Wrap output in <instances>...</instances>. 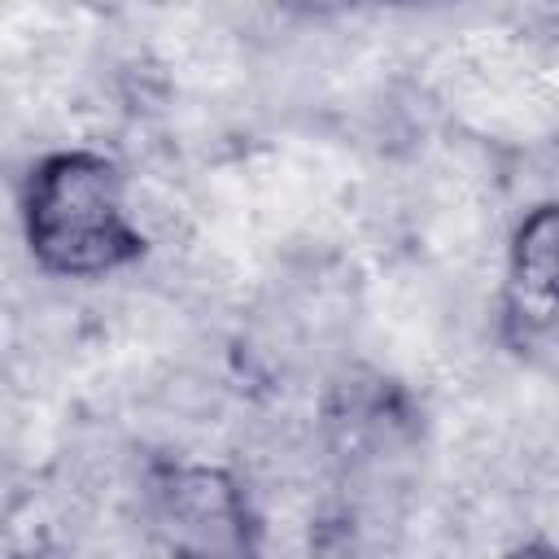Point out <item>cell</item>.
Returning <instances> with one entry per match:
<instances>
[{"instance_id": "1", "label": "cell", "mask_w": 559, "mask_h": 559, "mask_svg": "<svg viewBox=\"0 0 559 559\" xmlns=\"http://www.w3.org/2000/svg\"><path fill=\"white\" fill-rule=\"evenodd\" d=\"M17 218L31 262L57 280H100L148 253V236L127 214V175L100 148L74 144L35 157Z\"/></svg>"}, {"instance_id": "2", "label": "cell", "mask_w": 559, "mask_h": 559, "mask_svg": "<svg viewBox=\"0 0 559 559\" xmlns=\"http://www.w3.org/2000/svg\"><path fill=\"white\" fill-rule=\"evenodd\" d=\"M144 511L175 555H253L258 515L245 480L223 463L153 454L144 463Z\"/></svg>"}, {"instance_id": "3", "label": "cell", "mask_w": 559, "mask_h": 559, "mask_svg": "<svg viewBox=\"0 0 559 559\" xmlns=\"http://www.w3.org/2000/svg\"><path fill=\"white\" fill-rule=\"evenodd\" d=\"M555 323H559V205L537 201L515 218L507 236L493 332L511 358L533 362L550 354Z\"/></svg>"}, {"instance_id": "4", "label": "cell", "mask_w": 559, "mask_h": 559, "mask_svg": "<svg viewBox=\"0 0 559 559\" xmlns=\"http://www.w3.org/2000/svg\"><path fill=\"white\" fill-rule=\"evenodd\" d=\"M323 424H328L332 454L349 467L393 454L419 437V411L411 393L397 380L367 367H354L332 384Z\"/></svg>"}, {"instance_id": "5", "label": "cell", "mask_w": 559, "mask_h": 559, "mask_svg": "<svg viewBox=\"0 0 559 559\" xmlns=\"http://www.w3.org/2000/svg\"><path fill=\"white\" fill-rule=\"evenodd\" d=\"M275 4L288 17H341V13H349L367 0H275Z\"/></svg>"}, {"instance_id": "6", "label": "cell", "mask_w": 559, "mask_h": 559, "mask_svg": "<svg viewBox=\"0 0 559 559\" xmlns=\"http://www.w3.org/2000/svg\"><path fill=\"white\" fill-rule=\"evenodd\" d=\"M389 4H428V0H389Z\"/></svg>"}]
</instances>
